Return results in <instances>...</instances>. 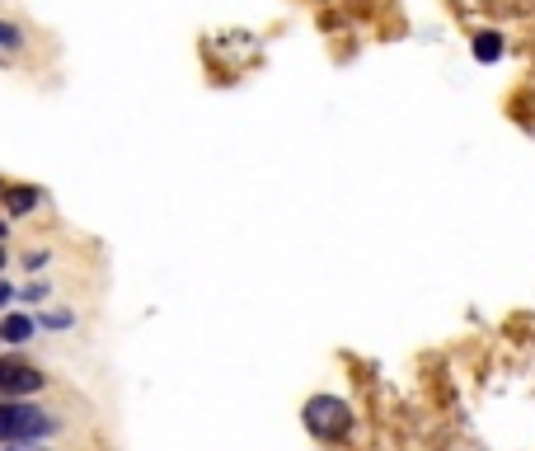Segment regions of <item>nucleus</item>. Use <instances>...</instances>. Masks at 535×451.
I'll return each mask as SVG.
<instances>
[{
  "label": "nucleus",
  "mask_w": 535,
  "mask_h": 451,
  "mask_svg": "<svg viewBox=\"0 0 535 451\" xmlns=\"http://www.w3.org/2000/svg\"><path fill=\"white\" fill-rule=\"evenodd\" d=\"M57 433V423L47 409H33V405H0V442L5 447H33L43 437Z\"/></svg>",
  "instance_id": "obj_1"
},
{
  "label": "nucleus",
  "mask_w": 535,
  "mask_h": 451,
  "mask_svg": "<svg viewBox=\"0 0 535 451\" xmlns=\"http://www.w3.org/2000/svg\"><path fill=\"white\" fill-rule=\"evenodd\" d=\"M348 423H352L348 405H343V400H334V395H315V400L306 405V428L315 437H324V442L343 437V433H348Z\"/></svg>",
  "instance_id": "obj_2"
},
{
  "label": "nucleus",
  "mask_w": 535,
  "mask_h": 451,
  "mask_svg": "<svg viewBox=\"0 0 535 451\" xmlns=\"http://www.w3.org/2000/svg\"><path fill=\"white\" fill-rule=\"evenodd\" d=\"M38 386H43V372H33L29 362H0V395H33Z\"/></svg>",
  "instance_id": "obj_3"
},
{
  "label": "nucleus",
  "mask_w": 535,
  "mask_h": 451,
  "mask_svg": "<svg viewBox=\"0 0 535 451\" xmlns=\"http://www.w3.org/2000/svg\"><path fill=\"white\" fill-rule=\"evenodd\" d=\"M33 315H5V325H0V339L5 343H29L33 339Z\"/></svg>",
  "instance_id": "obj_4"
},
{
  "label": "nucleus",
  "mask_w": 535,
  "mask_h": 451,
  "mask_svg": "<svg viewBox=\"0 0 535 451\" xmlns=\"http://www.w3.org/2000/svg\"><path fill=\"white\" fill-rule=\"evenodd\" d=\"M5 207H10V217H24V212H33V207H38V188H10V193H5Z\"/></svg>",
  "instance_id": "obj_5"
},
{
  "label": "nucleus",
  "mask_w": 535,
  "mask_h": 451,
  "mask_svg": "<svg viewBox=\"0 0 535 451\" xmlns=\"http://www.w3.org/2000/svg\"><path fill=\"white\" fill-rule=\"evenodd\" d=\"M474 57H479V62H498V57H503V38H498V33H479V38H474Z\"/></svg>",
  "instance_id": "obj_6"
},
{
  "label": "nucleus",
  "mask_w": 535,
  "mask_h": 451,
  "mask_svg": "<svg viewBox=\"0 0 535 451\" xmlns=\"http://www.w3.org/2000/svg\"><path fill=\"white\" fill-rule=\"evenodd\" d=\"M0 47H5V52H15V47H19V29H15V24H0Z\"/></svg>",
  "instance_id": "obj_7"
},
{
  "label": "nucleus",
  "mask_w": 535,
  "mask_h": 451,
  "mask_svg": "<svg viewBox=\"0 0 535 451\" xmlns=\"http://www.w3.org/2000/svg\"><path fill=\"white\" fill-rule=\"evenodd\" d=\"M5 301H10V287H5V282H0V306H5Z\"/></svg>",
  "instance_id": "obj_8"
},
{
  "label": "nucleus",
  "mask_w": 535,
  "mask_h": 451,
  "mask_svg": "<svg viewBox=\"0 0 535 451\" xmlns=\"http://www.w3.org/2000/svg\"><path fill=\"white\" fill-rule=\"evenodd\" d=\"M5 451H43V447H5Z\"/></svg>",
  "instance_id": "obj_9"
},
{
  "label": "nucleus",
  "mask_w": 535,
  "mask_h": 451,
  "mask_svg": "<svg viewBox=\"0 0 535 451\" xmlns=\"http://www.w3.org/2000/svg\"><path fill=\"white\" fill-rule=\"evenodd\" d=\"M0 264H5V254H0Z\"/></svg>",
  "instance_id": "obj_10"
}]
</instances>
